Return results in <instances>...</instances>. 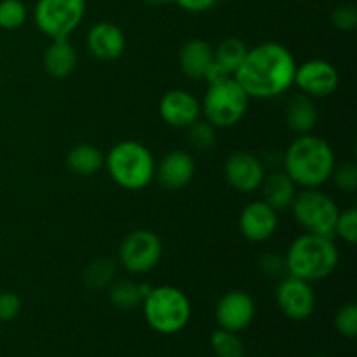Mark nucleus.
Wrapping results in <instances>:
<instances>
[{
	"label": "nucleus",
	"mask_w": 357,
	"mask_h": 357,
	"mask_svg": "<svg viewBox=\"0 0 357 357\" xmlns=\"http://www.w3.org/2000/svg\"><path fill=\"white\" fill-rule=\"evenodd\" d=\"M296 61L291 51L278 42H264L250 49L234 73L246 94L255 100H274L295 82Z\"/></svg>",
	"instance_id": "obj_1"
},
{
	"label": "nucleus",
	"mask_w": 357,
	"mask_h": 357,
	"mask_svg": "<svg viewBox=\"0 0 357 357\" xmlns=\"http://www.w3.org/2000/svg\"><path fill=\"white\" fill-rule=\"evenodd\" d=\"M335 164L337 157L330 143L312 132L296 136L282 155V171L302 188L323 187L330 181Z\"/></svg>",
	"instance_id": "obj_2"
},
{
	"label": "nucleus",
	"mask_w": 357,
	"mask_h": 357,
	"mask_svg": "<svg viewBox=\"0 0 357 357\" xmlns=\"http://www.w3.org/2000/svg\"><path fill=\"white\" fill-rule=\"evenodd\" d=\"M340 251L331 237L302 234L289 244L284 255L286 272L307 282L330 278L338 267Z\"/></svg>",
	"instance_id": "obj_3"
},
{
	"label": "nucleus",
	"mask_w": 357,
	"mask_h": 357,
	"mask_svg": "<svg viewBox=\"0 0 357 357\" xmlns=\"http://www.w3.org/2000/svg\"><path fill=\"white\" fill-rule=\"evenodd\" d=\"M105 166L112 181L124 190H142L155 174L152 152L135 139L115 143L105 155Z\"/></svg>",
	"instance_id": "obj_4"
},
{
	"label": "nucleus",
	"mask_w": 357,
	"mask_h": 357,
	"mask_svg": "<svg viewBox=\"0 0 357 357\" xmlns=\"http://www.w3.org/2000/svg\"><path fill=\"white\" fill-rule=\"evenodd\" d=\"M143 316L146 324L160 335L180 333L192 317V303L176 286H155L143 298Z\"/></svg>",
	"instance_id": "obj_5"
},
{
	"label": "nucleus",
	"mask_w": 357,
	"mask_h": 357,
	"mask_svg": "<svg viewBox=\"0 0 357 357\" xmlns=\"http://www.w3.org/2000/svg\"><path fill=\"white\" fill-rule=\"evenodd\" d=\"M250 100L241 84L234 77H227L209 84L204 100L201 101V114L216 129L232 128L243 121Z\"/></svg>",
	"instance_id": "obj_6"
},
{
	"label": "nucleus",
	"mask_w": 357,
	"mask_h": 357,
	"mask_svg": "<svg viewBox=\"0 0 357 357\" xmlns=\"http://www.w3.org/2000/svg\"><path fill=\"white\" fill-rule=\"evenodd\" d=\"M289 209L303 232L326 237L333 236L340 209L335 199L321 188H302V192H296V197Z\"/></svg>",
	"instance_id": "obj_7"
},
{
	"label": "nucleus",
	"mask_w": 357,
	"mask_h": 357,
	"mask_svg": "<svg viewBox=\"0 0 357 357\" xmlns=\"http://www.w3.org/2000/svg\"><path fill=\"white\" fill-rule=\"evenodd\" d=\"M86 16V0H37L33 20L51 40L68 38Z\"/></svg>",
	"instance_id": "obj_8"
},
{
	"label": "nucleus",
	"mask_w": 357,
	"mask_h": 357,
	"mask_svg": "<svg viewBox=\"0 0 357 357\" xmlns=\"http://www.w3.org/2000/svg\"><path fill=\"white\" fill-rule=\"evenodd\" d=\"M162 241L153 230L138 229L124 237L119 246V261L131 274L153 271L162 258Z\"/></svg>",
	"instance_id": "obj_9"
},
{
	"label": "nucleus",
	"mask_w": 357,
	"mask_h": 357,
	"mask_svg": "<svg viewBox=\"0 0 357 357\" xmlns=\"http://www.w3.org/2000/svg\"><path fill=\"white\" fill-rule=\"evenodd\" d=\"M279 310L291 321H307L316 312V293L312 282L284 275L275 289Z\"/></svg>",
	"instance_id": "obj_10"
},
{
	"label": "nucleus",
	"mask_w": 357,
	"mask_h": 357,
	"mask_svg": "<svg viewBox=\"0 0 357 357\" xmlns=\"http://www.w3.org/2000/svg\"><path fill=\"white\" fill-rule=\"evenodd\" d=\"M340 73L333 63L326 59H309V61L296 65L295 82L300 93L307 94L312 100H323L331 96L338 89Z\"/></svg>",
	"instance_id": "obj_11"
},
{
	"label": "nucleus",
	"mask_w": 357,
	"mask_h": 357,
	"mask_svg": "<svg viewBox=\"0 0 357 357\" xmlns=\"http://www.w3.org/2000/svg\"><path fill=\"white\" fill-rule=\"evenodd\" d=\"M265 173L267 171H265L264 160L244 150L230 153L223 167L225 181L230 188L239 194H253L260 190Z\"/></svg>",
	"instance_id": "obj_12"
},
{
	"label": "nucleus",
	"mask_w": 357,
	"mask_h": 357,
	"mask_svg": "<svg viewBox=\"0 0 357 357\" xmlns=\"http://www.w3.org/2000/svg\"><path fill=\"white\" fill-rule=\"evenodd\" d=\"M255 316H257V303L253 296L241 289L225 293L216 303V323L220 328L234 331V333H241L250 328Z\"/></svg>",
	"instance_id": "obj_13"
},
{
	"label": "nucleus",
	"mask_w": 357,
	"mask_h": 357,
	"mask_svg": "<svg viewBox=\"0 0 357 357\" xmlns=\"http://www.w3.org/2000/svg\"><path fill=\"white\" fill-rule=\"evenodd\" d=\"M239 232L250 243H265L275 234L279 225L278 211L265 201H253L244 206L239 215Z\"/></svg>",
	"instance_id": "obj_14"
},
{
	"label": "nucleus",
	"mask_w": 357,
	"mask_h": 357,
	"mask_svg": "<svg viewBox=\"0 0 357 357\" xmlns=\"http://www.w3.org/2000/svg\"><path fill=\"white\" fill-rule=\"evenodd\" d=\"M159 115L171 128L187 129L201 119V101L185 89H171L160 98Z\"/></svg>",
	"instance_id": "obj_15"
},
{
	"label": "nucleus",
	"mask_w": 357,
	"mask_h": 357,
	"mask_svg": "<svg viewBox=\"0 0 357 357\" xmlns=\"http://www.w3.org/2000/svg\"><path fill=\"white\" fill-rule=\"evenodd\" d=\"M195 174L194 157L185 150H171L162 157L159 164L155 162V174L159 185L166 190L176 192L187 187Z\"/></svg>",
	"instance_id": "obj_16"
},
{
	"label": "nucleus",
	"mask_w": 357,
	"mask_h": 357,
	"mask_svg": "<svg viewBox=\"0 0 357 357\" xmlns=\"http://www.w3.org/2000/svg\"><path fill=\"white\" fill-rule=\"evenodd\" d=\"M87 51L101 61L119 59L126 51V35L121 26L110 21H98L89 28L86 37Z\"/></svg>",
	"instance_id": "obj_17"
},
{
	"label": "nucleus",
	"mask_w": 357,
	"mask_h": 357,
	"mask_svg": "<svg viewBox=\"0 0 357 357\" xmlns=\"http://www.w3.org/2000/svg\"><path fill=\"white\" fill-rule=\"evenodd\" d=\"M180 68L185 77L190 80H204L211 68L215 56H213V47L202 38H188L180 49L178 54Z\"/></svg>",
	"instance_id": "obj_18"
},
{
	"label": "nucleus",
	"mask_w": 357,
	"mask_h": 357,
	"mask_svg": "<svg viewBox=\"0 0 357 357\" xmlns=\"http://www.w3.org/2000/svg\"><path fill=\"white\" fill-rule=\"evenodd\" d=\"M317 119H319V112H317L316 100L303 93L293 94L286 103L284 110V121L286 126L298 135H309L316 129Z\"/></svg>",
	"instance_id": "obj_19"
},
{
	"label": "nucleus",
	"mask_w": 357,
	"mask_h": 357,
	"mask_svg": "<svg viewBox=\"0 0 357 357\" xmlns=\"http://www.w3.org/2000/svg\"><path fill=\"white\" fill-rule=\"evenodd\" d=\"M261 194L264 199L261 201L267 202L272 209L278 213L286 211L291 208L293 201L296 197V185L284 171H272V173H265L264 181H261Z\"/></svg>",
	"instance_id": "obj_20"
},
{
	"label": "nucleus",
	"mask_w": 357,
	"mask_h": 357,
	"mask_svg": "<svg viewBox=\"0 0 357 357\" xmlns=\"http://www.w3.org/2000/svg\"><path fill=\"white\" fill-rule=\"evenodd\" d=\"M77 61H79V56L68 38L51 40L42 58L44 70L52 79H66L72 75L77 68Z\"/></svg>",
	"instance_id": "obj_21"
},
{
	"label": "nucleus",
	"mask_w": 357,
	"mask_h": 357,
	"mask_svg": "<svg viewBox=\"0 0 357 357\" xmlns=\"http://www.w3.org/2000/svg\"><path fill=\"white\" fill-rule=\"evenodd\" d=\"M66 166L73 174L91 176L105 166V153L98 146L89 143H80L70 149L66 155Z\"/></svg>",
	"instance_id": "obj_22"
},
{
	"label": "nucleus",
	"mask_w": 357,
	"mask_h": 357,
	"mask_svg": "<svg viewBox=\"0 0 357 357\" xmlns=\"http://www.w3.org/2000/svg\"><path fill=\"white\" fill-rule=\"evenodd\" d=\"M248 51L250 47L246 45V42L237 37H227L216 47H213V56L220 68L225 70L229 75H234L246 58Z\"/></svg>",
	"instance_id": "obj_23"
},
{
	"label": "nucleus",
	"mask_w": 357,
	"mask_h": 357,
	"mask_svg": "<svg viewBox=\"0 0 357 357\" xmlns=\"http://www.w3.org/2000/svg\"><path fill=\"white\" fill-rule=\"evenodd\" d=\"M108 298H110L112 305L119 310H132L142 305L143 302L139 284L131 279L112 281L108 286Z\"/></svg>",
	"instance_id": "obj_24"
},
{
	"label": "nucleus",
	"mask_w": 357,
	"mask_h": 357,
	"mask_svg": "<svg viewBox=\"0 0 357 357\" xmlns=\"http://www.w3.org/2000/svg\"><path fill=\"white\" fill-rule=\"evenodd\" d=\"M209 345H211L213 354L216 357H244L246 354V347L239 338V333L223 330V328L213 331Z\"/></svg>",
	"instance_id": "obj_25"
},
{
	"label": "nucleus",
	"mask_w": 357,
	"mask_h": 357,
	"mask_svg": "<svg viewBox=\"0 0 357 357\" xmlns=\"http://www.w3.org/2000/svg\"><path fill=\"white\" fill-rule=\"evenodd\" d=\"M115 278V264L107 258L93 260L84 271V282L89 289H105Z\"/></svg>",
	"instance_id": "obj_26"
},
{
	"label": "nucleus",
	"mask_w": 357,
	"mask_h": 357,
	"mask_svg": "<svg viewBox=\"0 0 357 357\" xmlns=\"http://www.w3.org/2000/svg\"><path fill=\"white\" fill-rule=\"evenodd\" d=\"M187 139L199 152H209L218 143V135L215 126L209 124L206 119H199L187 128Z\"/></svg>",
	"instance_id": "obj_27"
},
{
	"label": "nucleus",
	"mask_w": 357,
	"mask_h": 357,
	"mask_svg": "<svg viewBox=\"0 0 357 357\" xmlns=\"http://www.w3.org/2000/svg\"><path fill=\"white\" fill-rule=\"evenodd\" d=\"M26 17V6L21 0H0V30H17Z\"/></svg>",
	"instance_id": "obj_28"
},
{
	"label": "nucleus",
	"mask_w": 357,
	"mask_h": 357,
	"mask_svg": "<svg viewBox=\"0 0 357 357\" xmlns=\"http://www.w3.org/2000/svg\"><path fill=\"white\" fill-rule=\"evenodd\" d=\"M333 236H337L338 239L351 244V246L357 243V209L356 208H349L338 213Z\"/></svg>",
	"instance_id": "obj_29"
},
{
	"label": "nucleus",
	"mask_w": 357,
	"mask_h": 357,
	"mask_svg": "<svg viewBox=\"0 0 357 357\" xmlns=\"http://www.w3.org/2000/svg\"><path fill=\"white\" fill-rule=\"evenodd\" d=\"M330 180H333L335 187L340 192H347V194L354 192L357 188V166L354 160L335 164Z\"/></svg>",
	"instance_id": "obj_30"
},
{
	"label": "nucleus",
	"mask_w": 357,
	"mask_h": 357,
	"mask_svg": "<svg viewBox=\"0 0 357 357\" xmlns=\"http://www.w3.org/2000/svg\"><path fill=\"white\" fill-rule=\"evenodd\" d=\"M335 330L344 338H356L357 335V305L345 303L335 314Z\"/></svg>",
	"instance_id": "obj_31"
},
{
	"label": "nucleus",
	"mask_w": 357,
	"mask_h": 357,
	"mask_svg": "<svg viewBox=\"0 0 357 357\" xmlns=\"http://www.w3.org/2000/svg\"><path fill=\"white\" fill-rule=\"evenodd\" d=\"M331 24L340 31H354L357 28V9L352 3H342L330 16Z\"/></svg>",
	"instance_id": "obj_32"
},
{
	"label": "nucleus",
	"mask_w": 357,
	"mask_h": 357,
	"mask_svg": "<svg viewBox=\"0 0 357 357\" xmlns=\"http://www.w3.org/2000/svg\"><path fill=\"white\" fill-rule=\"evenodd\" d=\"M258 268H260L261 274L268 279H282L284 275H288V272H286L284 257H281V255L278 253L261 255L260 260H258Z\"/></svg>",
	"instance_id": "obj_33"
},
{
	"label": "nucleus",
	"mask_w": 357,
	"mask_h": 357,
	"mask_svg": "<svg viewBox=\"0 0 357 357\" xmlns=\"http://www.w3.org/2000/svg\"><path fill=\"white\" fill-rule=\"evenodd\" d=\"M23 309V302L13 291L0 293V323H10L16 319Z\"/></svg>",
	"instance_id": "obj_34"
},
{
	"label": "nucleus",
	"mask_w": 357,
	"mask_h": 357,
	"mask_svg": "<svg viewBox=\"0 0 357 357\" xmlns=\"http://www.w3.org/2000/svg\"><path fill=\"white\" fill-rule=\"evenodd\" d=\"M173 2H176V6L181 7L183 10H187V13L199 14L211 9L218 0H173Z\"/></svg>",
	"instance_id": "obj_35"
},
{
	"label": "nucleus",
	"mask_w": 357,
	"mask_h": 357,
	"mask_svg": "<svg viewBox=\"0 0 357 357\" xmlns=\"http://www.w3.org/2000/svg\"><path fill=\"white\" fill-rule=\"evenodd\" d=\"M143 2H145L146 6L160 7V6H167V3H171V2H173V0H143Z\"/></svg>",
	"instance_id": "obj_36"
},
{
	"label": "nucleus",
	"mask_w": 357,
	"mask_h": 357,
	"mask_svg": "<svg viewBox=\"0 0 357 357\" xmlns=\"http://www.w3.org/2000/svg\"><path fill=\"white\" fill-rule=\"evenodd\" d=\"M314 357H328V356H314Z\"/></svg>",
	"instance_id": "obj_37"
},
{
	"label": "nucleus",
	"mask_w": 357,
	"mask_h": 357,
	"mask_svg": "<svg viewBox=\"0 0 357 357\" xmlns=\"http://www.w3.org/2000/svg\"><path fill=\"white\" fill-rule=\"evenodd\" d=\"M0 75H2V73H0Z\"/></svg>",
	"instance_id": "obj_38"
}]
</instances>
